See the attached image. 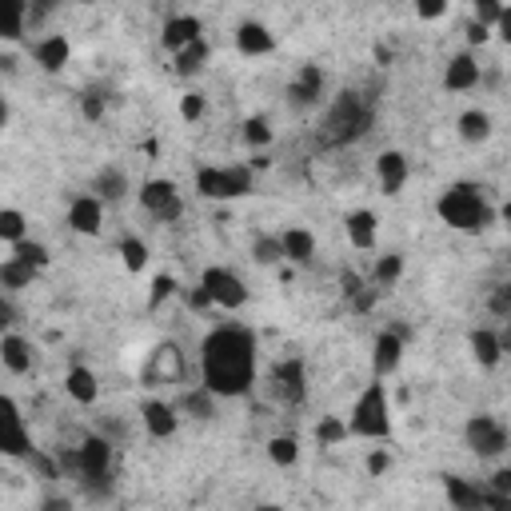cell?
Instances as JSON below:
<instances>
[{
	"label": "cell",
	"instance_id": "59",
	"mask_svg": "<svg viewBox=\"0 0 511 511\" xmlns=\"http://www.w3.org/2000/svg\"><path fill=\"white\" fill-rule=\"evenodd\" d=\"M252 511H284V507H280V504H256Z\"/></svg>",
	"mask_w": 511,
	"mask_h": 511
},
{
	"label": "cell",
	"instance_id": "33",
	"mask_svg": "<svg viewBox=\"0 0 511 511\" xmlns=\"http://www.w3.org/2000/svg\"><path fill=\"white\" fill-rule=\"evenodd\" d=\"M176 412H188L192 419H212L216 416V396L208 392V388H192V392H184Z\"/></svg>",
	"mask_w": 511,
	"mask_h": 511
},
{
	"label": "cell",
	"instance_id": "29",
	"mask_svg": "<svg viewBox=\"0 0 511 511\" xmlns=\"http://www.w3.org/2000/svg\"><path fill=\"white\" fill-rule=\"evenodd\" d=\"M28 25V5L25 0H0V40H20Z\"/></svg>",
	"mask_w": 511,
	"mask_h": 511
},
{
	"label": "cell",
	"instance_id": "53",
	"mask_svg": "<svg viewBox=\"0 0 511 511\" xmlns=\"http://www.w3.org/2000/svg\"><path fill=\"white\" fill-rule=\"evenodd\" d=\"M13 324H16V308H13V300L0 296V336L13 332Z\"/></svg>",
	"mask_w": 511,
	"mask_h": 511
},
{
	"label": "cell",
	"instance_id": "9",
	"mask_svg": "<svg viewBox=\"0 0 511 511\" xmlns=\"http://www.w3.org/2000/svg\"><path fill=\"white\" fill-rule=\"evenodd\" d=\"M36 447H33V436H28V424H25V412L13 396L0 392V456L8 459H28Z\"/></svg>",
	"mask_w": 511,
	"mask_h": 511
},
{
	"label": "cell",
	"instance_id": "2",
	"mask_svg": "<svg viewBox=\"0 0 511 511\" xmlns=\"http://www.w3.org/2000/svg\"><path fill=\"white\" fill-rule=\"evenodd\" d=\"M436 216L444 220L447 228H456V232H467V236H479L487 232V228L496 224V208L487 192L472 180H456V184H447L444 192L436 200Z\"/></svg>",
	"mask_w": 511,
	"mask_h": 511
},
{
	"label": "cell",
	"instance_id": "48",
	"mask_svg": "<svg viewBox=\"0 0 511 511\" xmlns=\"http://www.w3.org/2000/svg\"><path fill=\"white\" fill-rule=\"evenodd\" d=\"M80 116H84L88 124H100V120H104V96H100V93H84V96H80Z\"/></svg>",
	"mask_w": 511,
	"mask_h": 511
},
{
	"label": "cell",
	"instance_id": "44",
	"mask_svg": "<svg viewBox=\"0 0 511 511\" xmlns=\"http://www.w3.org/2000/svg\"><path fill=\"white\" fill-rule=\"evenodd\" d=\"M504 8L507 5H499V0H476V8H472V25H479V28H492L499 25V16H504Z\"/></svg>",
	"mask_w": 511,
	"mask_h": 511
},
{
	"label": "cell",
	"instance_id": "37",
	"mask_svg": "<svg viewBox=\"0 0 511 511\" xmlns=\"http://www.w3.org/2000/svg\"><path fill=\"white\" fill-rule=\"evenodd\" d=\"M399 276H404V256H399V252H388V256H379V260H376L372 280H376L379 292H384V288H392Z\"/></svg>",
	"mask_w": 511,
	"mask_h": 511
},
{
	"label": "cell",
	"instance_id": "43",
	"mask_svg": "<svg viewBox=\"0 0 511 511\" xmlns=\"http://www.w3.org/2000/svg\"><path fill=\"white\" fill-rule=\"evenodd\" d=\"M252 260L256 264H264V268H272L284 260V252H280V236H268V232H260L252 240Z\"/></svg>",
	"mask_w": 511,
	"mask_h": 511
},
{
	"label": "cell",
	"instance_id": "45",
	"mask_svg": "<svg viewBox=\"0 0 511 511\" xmlns=\"http://www.w3.org/2000/svg\"><path fill=\"white\" fill-rule=\"evenodd\" d=\"M364 467H368V476L372 479H384L388 472H392V452H388V447H372L368 459H364Z\"/></svg>",
	"mask_w": 511,
	"mask_h": 511
},
{
	"label": "cell",
	"instance_id": "46",
	"mask_svg": "<svg viewBox=\"0 0 511 511\" xmlns=\"http://www.w3.org/2000/svg\"><path fill=\"white\" fill-rule=\"evenodd\" d=\"M208 113V100H204V93H184L180 96V116L188 120V124H196L200 116Z\"/></svg>",
	"mask_w": 511,
	"mask_h": 511
},
{
	"label": "cell",
	"instance_id": "22",
	"mask_svg": "<svg viewBox=\"0 0 511 511\" xmlns=\"http://www.w3.org/2000/svg\"><path fill=\"white\" fill-rule=\"evenodd\" d=\"M444 496L452 511H484V487L464 476H444Z\"/></svg>",
	"mask_w": 511,
	"mask_h": 511
},
{
	"label": "cell",
	"instance_id": "55",
	"mask_svg": "<svg viewBox=\"0 0 511 511\" xmlns=\"http://www.w3.org/2000/svg\"><path fill=\"white\" fill-rule=\"evenodd\" d=\"M40 511H73V499L68 496H48L44 504H40Z\"/></svg>",
	"mask_w": 511,
	"mask_h": 511
},
{
	"label": "cell",
	"instance_id": "14",
	"mask_svg": "<svg viewBox=\"0 0 511 511\" xmlns=\"http://www.w3.org/2000/svg\"><path fill=\"white\" fill-rule=\"evenodd\" d=\"M484 80V68H479V60L476 53H456L452 60H447V68H444V88L447 93H472V88Z\"/></svg>",
	"mask_w": 511,
	"mask_h": 511
},
{
	"label": "cell",
	"instance_id": "52",
	"mask_svg": "<svg viewBox=\"0 0 511 511\" xmlns=\"http://www.w3.org/2000/svg\"><path fill=\"white\" fill-rule=\"evenodd\" d=\"M180 296H184V304L188 308H196V312H204V308H212V304H208V296H204V288H180Z\"/></svg>",
	"mask_w": 511,
	"mask_h": 511
},
{
	"label": "cell",
	"instance_id": "18",
	"mask_svg": "<svg viewBox=\"0 0 511 511\" xmlns=\"http://www.w3.org/2000/svg\"><path fill=\"white\" fill-rule=\"evenodd\" d=\"M68 56H73V44H68V36H64V33H48V36H40L36 44H33V60H36L40 68H44L48 76L64 73Z\"/></svg>",
	"mask_w": 511,
	"mask_h": 511
},
{
	"label": "cell",
	"instance_id": "8",
	"mask_svg": "<svg viewBox=\"0 0 511 511\" xmlns=\"http://www.w3.org/2000/svg\"><path fill=\"white\" fill-rule=\"evenodd\" d=\"M140 208H144L156 224H176V220L184 216V196H180L176 180L152 176L140 184Z\"/></svg>",
	"mask_w": 511,
	"mask_h": 511
},
{
	"label": "cell",
	"instance_id": "25",
	"mask_svg": "<svg viewBox=\"0 0 511 511\" xmlns=\"http://www.w3.org/2000/svg\"><path fill=\"white\" fill-rule=\"evenodd\" d=\"M280 252H284L288 264H312L316 236L308 228H288V232H280Z\"/></svg>",
	"mask_w": 511,
	"mask_h": 511
},
{
	"label": "cell",
	"instance_id": "30",
	"mask_svg": "<svg viewBox=\"0 0 511 511\" xmlns=\"http://www.w3.org/2000/svg\"><path fill=\"white\" fill-rule=\"evenodd\" d=\"M33 280H36V268L20 264L13 256L0 264V288H5V292H25V288H33Z\"/></svg>",
	"mask_w": 511,
	"mask_h": 511
},
{
	"label": "cell",
	"instance_id": "58",
	"mask_svg": "<svg viewBox=\"0 0 511 511\" xmlns=\"http://www.w3.org/2000/svg\"><path fill=\"white\" fill-rule=\"evenodd\" d=\"M5 128H8V100L0 96V133H5Z\"/></svg>",
	"mask_w": 511,
	"mask_h": 511
},
{
	"label": "cell",
	"instance_id": "5",
	"mask_svg": "<svg viewBox=\"0 0 511 511\" xmlns=\"http://www.w3.org/2000/svg\"><path fill=\"white\" fill-rule=\"evenodd\" d=\"M76 452V479L93 499L113 496V439L108 436H88Z\"/></svg>",
	"mask_w": 511,
	"mask_h": 511
},
{
	"label": "cell",
	"instance_id": "51",
	"mask_svg": "<svg viewBox=\"0 0 511 511\" xmlns=\"http://www.w3.org/2000/svg\"><path fill=\"white\" fill-rule=\"evenodd\" d=\"M484 492H492V496H511V467H496L492 484H487Z\"/></svg>",
	"mask_w": 511,
	"mask_h": 511
},
{
	"label": "cell",
	"instance_id": "50",
	"mask_svg": "<svg viewBox=\"0 0 511 511\" xmlns=\"http://www.w3.org/2000/svg\"><path fill=\"white\" fill-rule=\"evenodd\" d=\"M364 276H359V272H339V292H344L348 300H356L359 292H364Z\"/></svg>",
	"mask_w": 511,
	"mask_h": 511
},
{
	"label": "cell",
	"instance_id": "27",
	"mask_svg": "<svg viewBox=\"0 0 511 511\" xmlns=\"http://www.w3.org/2000/svg\"><path fill=\"white\" fill-rule=\"evenodd\" d=\"M456 128H459V140H464V144H484V140H492V133H496L492 113H484V108H467V113L456 120Z\"/></svg>",
	"mask_w": 511,
	"mask_h": 511
},
{
	"label": "cell",
	"instance_id": "32",
	"mask_svg": "<svg viewBox=\"0 0 511 511\" xmlns=\"http://www.w3.org/2000/svg\"><path fill=\"white\" fill-rule=\"evenodd\" d=\"M256 188V176L248 164H228L224 168V200H244Z\"/></svg>",
	"mask_w": 511,
	"mask_h": 511
},
{
	"label": "cell",
	"instance_id": "40",
	"mask_svg": "<svg viewBox=\"0 0 511 511\" xmlns=\"http://www.w3.org/2000/svg\"><path fill=\"white\" fill-rule=\"evenodd\" d=\"M120 260H124L128 272H144L148 268V244L140 236H124L120 240Z\"/></svg>",
	"mask_w": 511,
	"mask_h": 511
},
{
	"label": "cell",
	"instance_id": "16",
	"mask_svg": "<svg viewBox=\"0 0 511 511\" xmlns=\"http://www.w3.org/2000/svg\"><path fill=\"white\" fill-rule=\"evenodd\" d=\"M68 228H73L76 236H100V228H104V204L88 192V196H76L73 204H68Z\"/></svg>",
	"mask_w": 511,
	"mask_h": 511
},
{
	"label": "cell",
	"instance_id": "10",
	"mask_svg": "<svg viewBox=\"0 0 511 511\" xmlns=\"http://www.w3.org/2000/svg\"><path fill=\"white\" fill-rule=\"evenodd\" d=\"M272 388H276V399L284 408H300L308 404V368L300 356H284L280 364L272 368Z\"/></svg>",
	"mask_w": 511,
	"mask_h": 511
},
{
	"label": "cell",
	"instance_id": "42",
	"mask_svg": "<svg viewBox=\"0 0 511 511\" xmlns=\"http://www.w3.org/2000/svg\"><path fill=\"white\" fill-rule=\"evenodd\" d=\"M180 292V284H176V276L172 272H160L152 276V284H148V312H156L160 304H168Z\"/></svg>",
	"mask_w": 511,
	"mask_h": 511
},
{
	"label": "cell",
	"instance_id": "36",
	"mask_svg": "<svg viewBox=\"0 0 511 511\" xmlns=\"http://www.w3.org/2000/svg\"><path fill=\"white\" fill-rule=\"evenodd\" d=\"M196 196H204V200H224V168H216V164L196 168Z\"/></svg>",
	"mask_w": 511,
	"mask_h": 511
},
{
	"label": "cell",
	"instance_id": "26",
	"mask_svg": "<svg viewBox=\"0 0 511 511\" xmlns=\"http://www.w3.org/2000/svg\"><path fill=\"white\" fill-rule=\"evenodd\" d=\"M93 196L100 200V204H120V200L128 196V176L113 164L100 168V172L93 176Z\"/></svg>",
	"mask_w": 511,
	"mask_h": 511
},
{
	"label": "cell",
	"instance_id": "4",
	"mask_svg": "<svg viewBox=\"0 0 511 511\" xmlns=\"http://www.w3.org/2000/svg\"><path fill=\"white\" fill-rule=\"evenodd\" d=\"M344 424H348V436H359V439H388L392 436V404H388L384 379H372V384L356 396L352 419H344Z\"/></svg>",
	"mask_w": 511,
	"mask_h": 511
},
{
	"label": "cell",
	"instance_id": "13",
	"mask_svg": "<svg viewBox=\"0 0 511 511\" xmlns=\"http://www.w3.org/2000/svg\"><path fill=\"white\" fill-rule=\"evenodd\" d=\"M196 40H204V20L192 16V13H180V16H168L164 28H160V44L168 48V53H180V48L196 44Z\"/></svg>",
	"mask_w": 511,
	"mask_h": 511
},
{
	"label": "cell",
	"instance_id": "6",
	"mask_svg": "<svg viewBox=\"0 0 511 511\" xmlns=\"http://www.w3.org/2000/svg\"><path fill=\"white\" fill-rule=\"evenodd\" d=\"M200 288H204L208 304L212 308H224V312H240V308L248 304V284L240 280V272L224 264H212L200 272Z\"/></svg>",
	"mask_w": 511,
	"mask_h": 511
},
{
	"label": "cell",
	"instance_id": "41",
	"mask_svg": "<svg viewBox=\"0 0 511 511\" xmlns=\"http://www.w3.org/2000/svg\"><path fill=\"white\" fill-rule=\"evenodd\" d=\"M348 439V424L339 416H319V424H316V444L319 447H336V444H344Z\"/></svg>",
	"mask_w": 511,
	"mask_h": 511
},
{
	"label": "cell",
	"instance_id": "23",
	"mask_svg": "<svg viewBox=\"0 0 511 511\" xmlns=\"http://www.w3.org/2000/svg\"><path fill=\"white\" fill-rule=\"evenodd\" d=\"M376 228H379V220H376L372 208H356V212L344 216V232H348V240H352V248H359V252H372L376 248Z\"/></svg>",
	"mask_w": 511,
	"mask_h": 511
},
{
	"label": "cell",
	"instance_id": "17",
	"mask_svg": "<svg viewBox=\"0 0 511 511\" xmlns=\"http://www.w3.org/2000/svg\"><path fill=\"white\" fill-rule=\"evenodd\" d=\"M236 48H240V56H268V53H276V33L264 20H240Z\"/></svg>",
	"mask_w": 511,
	"mask_h": 511
},
{
	"label": "cell",
	"instance_id": "12",
	"mask_svg": "<svg viewBox=\"0 0 511 511\" xmlns=\"http://www.w3.org/2000/svg\"><path fill=\"white\" fill-rule=\"evenodd\" d=\"M404 348H408V328H384L376 339H372V372L376 379H388L399 368L404 359Z\"/></svg>",
	"mask_w": 511,
	"mask_h": 511
},
{
	"label": "cell",
	"instance_id": "15",
	"mask_svg": "<svg viewBox=\"0 0 511 511\" xmlns=\"http://www.w3.org/2000/svg\"><path fill=\"white\" fill-rule=\"evenodd\" d=\"M140 419H144V432L152 439H168V436H176V427H180V412L168 399H144V404H140Z\"/></svg>",
	"mask_w": 511,
	"mask_h": 511
},
{
	"label": "cell",
	"instance_id": "35",
	"mask_svg": "<svg viewBox=\"0 0 511 511\" xmlns=\"http://www.w3.org/2000/svg\"><path fill=\"white\" fill-rule=\"evenodd\" d=\"M268 459L276 467H296L300 464V439L296 436H272L268 439Z\"/></svg>",
	"mask_w": 511,
	"mask_h": 511
},
{
	"label": "cell",
	"instance_id": "1",
	"mask_svg": "<svg viewBox=\"0 0 511 511\" xmlns=\"http://www.w3.org/2000/svg\"><path fill=\"white\" fill-rule=\"evenodd\" d=\"M256 384V336L240 324H220L200 344V388L216 399L248 396Z\"/></svg>",
	"mask_w": 511,
	"mask_h": 511
},
{
	"label": "cell",
	"instance_id": "34",
	"mask_svg": "<svg viewBox=\"0 0 511 511\" xmlns=\"http://www.w3.org/2000/svg\"><path fill=\"white\" fill-rule=\"evenodd\" d=\"M152 372H160V379H176L180 372H184V356L176 352V344L152 348Z\"/></svg>",
	"mask_w": 511,
	"mask_h": 511
},
{
	"label": "cell",
	"instance_id": "20",
	"mask_svg": "<svg viewBox=\"0 0 511 511\" xmlns=\"http://www.w3.org/2000/svg\"><path fill=\"white\" fill-rule=\"evenodd\" d=\"M0 364H5L13 376H28L33 372V364H36L33 344H28L25 336H16V332H5L0 336Z\"/></svg>",
	"mask_w": 511,
	"mask_h": 511
},
{
	"label": "cell",
	"instance_id": "47",
	"mask_svg": "<svg viewBox=\"0 0 511 511\" xmlns=\"http://www.w3.org/2000/svg\"><path fill=\"white\" fill-rule=\"evenodd\" d=\"M487 308L496 319H511V284H496V292L487 296Z\"/></svg>",
	"mask_w": 511,
	"mask_h": 511
},
{
	"label": "cell",
	"instance_id": "39",
	"mask_svg": "<svg viewBox=\"0 0 511 511\" xmlns=\"http://www.w3.org/2000/svg\"><path fill=\"white\" fill-rule=\"evenodd\" d=\"M13 260H20V264H28V268H36V272H40V268H48V260H53V256H48V248L44 244H40V240H20V244H13Z\"/></svg>",
	"mask_w": 511,
	"mask_h": 511
},
{
	"label": "cell",
	"instance_id": "11",
	"mask_svg": "<svg viewBox=\"0 0 511 511\" xmlns=\"http://www.w3.org/2000/svg\"><path fill=\"white\" fill-rule=\"evenodd\" d=\"M324 84H328V73L319 64H304L296 73V80L288 84V104L296 108V113H312L319 108V100H324Z\"/></svg>",
	"mask_w": 511,
	"mask_h": 511
},
{
	"label": "cell",
	"instance_id": "54",
	"mask_svg": "<svg viewBox=\"0 0 511 511\" xmlns=\"http://www.w3.org/2000/svg\"><path fill=\"white\" fill-rule=\"evenodd\" d=\"M487 40H492V33H487V28H479V25H467V53H472L476 44H487Z\"/></svg>",
	"mask_w": 511,
	"mask_h": 511
},
{
	"label": "cell",
	"instance_id": "49",
	"mask_svg": "<svg viewBox=\"0 0 511 511\" xmlns=\"http://www.w3.org/2000/svg\"><path fill=\"white\" fill-rule=\"evenodd\" d=\"M416 16H419V20H439V16H447V0H419V5H416Z\"/></svg>",
	"mask_w": 511,
	"mask_h": 511
},
{
	"label": "cell",
	"instance_id": "60",
	"mask_svg": "<svg viewBox=\"0 0 511 511\" xmlns=\"http://www.w3.org/2000/svg\"><path fill=\"white\" fill-rule=\"evenodd\" d=\"M0 296H5V288H0Z\"/></svg>",
	"mask_w": 511,
	"mask_h": 511
},
{
	"label": "cell",
	"instance_id": "21",
	"mask_svg": "<svg viewBox=\"0 0 511 511\" xmlns=\"http://www.w3.org/2000/svg\"><path fill=\"white\" fill-rule=\"evenodd\" d=\"M64 392L76 399L80 408H93L96 399H100V379H96V372L93 368H84V364H73L64 372Z\"/></svg>",
	"mask_w": 511,
	"mask_h": 511
},
{
	"label": "cell",
	"instance_id": "19",
	"mask_svg": "<svg viewBox=\"0 0 511 511\" xmlns=\"http://www.w3.org/2000/svg\"><path fill=\"white\" fill-rule=\"evenodd\" d=\"M408 156L404 152H396V148H388V152H379L376 160V180H379V188H384V196H399L404 192V184H408Z\"/></svg>",
	"mask_w": 511,
	"mask_h": 511
},
{
	"label": "cell",
	"instance_id": "56",
	"mask_svg": "<svg viewBox=\"0 0 511 511\" xmlns=\"http://www.w3.org/2000/svg\"><path fill=\"white\" fill-rule=\"evenodd\" d=\"M248 168H252V172H264V168H272V156H268V152H256L252 160H248Z\"/></svg>",
	"mask_w": 511,
	"mask_h": 511
},
{
	"label": "cell",
	"instance_id": "57",
	"mask_svg": "<svg viewBox=\"0 0 511 511\" xmlns=\"http://www.w3.org/2000/svg\"><path fill=\"white\" fill-rule=\"evenodd\" d=\"M376 60H379V64H392V48H388V44H376Z\"/></svg>",
	"mask_w": 511,
	"mask_h": 511
},
{
	"label": "cell",
	"instance_id": "28",
	"mask_svg": "<svg viewBox=\"0 0 511 511\" xmlns=\"http://www.w3.org/2000/svg\"><path fill=\"white\" fill-rule=\"evenodd\" d=\"M208 56H212V44L208 40H196V44H188V48H180V53L172 56V68H176V76H196V73H204L208 68Z\"/></svg>",
	"mask_w": 511,
	"mask_h": 511
},
{
	"label": "cell",
	"instance_id": "7",
	"mask_svg": "<svg viewBox=\"0 0 511 511\" xmlns=\"http://www.w3.org/2000/svg\"><path fill=\"white\" fill-rule=\"evenodd\" d=\"M464 439H467V447H472L479 459H504L507 447H511V436H507L504 419L487 416V412H479V416L467 419V424H464Z\"/></svg>",
	"mask_w": 511,
	"mask_h": 511
},
{
	"label": "cell",
	"instance_id": "38",
	"mask_svg": "<svg viewBox=\"0 0 511 511\" xmlns=\"http://www.w3.org/2000/svg\"><path fill=\"white\" fill-rule=\"evenodd\" d=\"M28 236V220L20 208H0V240H8V244H20V240Z\"/></svg>",
	"mask_w": 511,
	"mask_h": 511
},
{
	"label": "cell",
	"instance_id": "24",
	"mask_svg": "<svg viewBox=\"0 0 511 511\" xmlns=\"http://www.w3.org/2000/svg\"><path fill=\"white\" fill-rule=\"evenodd\" d=\"M467 348H472V359L479 368H499V359H504V336L492 332V328H476L472 336H467Z\"/></svg>",
	"mask_w": 511,
	"mask_h": 511
},
{
	"label": "cell",
	"instance_id": "31",
	"mask_svg": "<svg viewBox=\"0 0 511 511\" xmlns=\"http://www.w3.org/2000/svg\"><path fill=\"white\" fill-rule=\"evenodd\" d=\"M240 136H244V144L252 148V152H264V148L276 140L272 120H268V116H248L244 124H240Z\"/></svg>",
	"mask_w": 511,
	"mask_h": 511
},
{
	"label": "cell",
	"instance_id": "3",
	"mask_svg": "<svg viewBox=\"0 0 511 511\" xmlns=\"http://www.w3.org/2000/svg\"><path fill=\"white\" fill-rule=\"evenodd\" d=\"M372 124H376V108L364 104V96H359V93L344 88V93L332 100V108H328L324 133H319V136H324L328 148H344V144L364 140L368 133H372Z\"/></svg>",
	"mask_w": 511,
	"mask_h": 511
}]
</instances>
